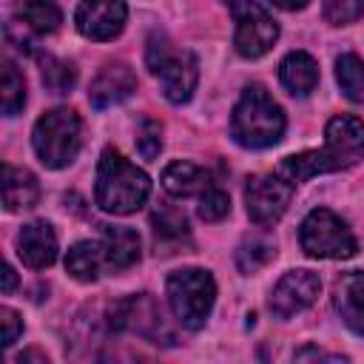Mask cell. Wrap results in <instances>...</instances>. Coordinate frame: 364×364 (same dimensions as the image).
<instances>
[{
  "label": "cell",
  "mask_w": 364,
  "mask_h": 364,
  "mask_svg": "<svg viewBox=\"0 0 364 364\" xmlns=\"http://www.w3.org/2000/svg\"><path fill=\"white\" fill-rule=\"evenodd\" d=\"M364 159V122L350 114H338L324 128V145L284 156L276 168L287 182L299 185L318 173L350 171Z\"/></svg>",
  "instance_id": "1"
},
{
  "label": "cell",
  "mask_w": 364,
  "mask_h": 364,
  "mask_svg": "<svg viewBox=\"0 0 364 364\" xmlns=\"http://www.w3.org/2000/svg\"><path fill=\"white\" fill-rule=\"evenodd\" d=\"M151 193V179L145 171L131 165L117 148H105L97 165L94 199L105 213L125 216L145 205Z\"/></svg>",
  "instance_id": "2"
},
{
  "label": "cell",
  "mask_w": 364,
  "mask_h": 364,
  "mask_svg": "<svg viewBox=\"0 0 364 364\" xmlns=\"http://www.w3.org/2000/svg\"><path fill=\"white\" fill-rule=\"evenodd\" d=\"M284 114L262 85H247L230 117V136L242 148H270L284 134Z\"/></svg>",
  "instance_id": "3"
},
{
  "label": "cell",
  "mask_w": 364,
  "mask_h": 364,
  "mask_svg": "<svg viewBox=\"0 0 364 364\" xmlns=\"http://www.w3.org/2000/svg\"><path fill=\"white\" fill-rule=\"evenodd\" d=\"M145 63L154 71V77L159 80V88L168 102L182 105L193 97V88L199 82V63L191 51L173 48L165 34H154L148 40Z\"/></svg>",
  "instance_id": "4"
},
{
  "label": "cell",
  "mask_w": 364,
  "mask_h": 364,
  "mask_svg": "<svg viewBox=\"0 0 364 364\" xmlns=\"http://www.w3.org/2000/svg\"><path fill=\"white\" fill-rule=\"evenodd\" d=\"M31 145L46 168H65L82 145V122L74 108H54L34 122Z\"/></svg>",
  "instance_id": "5"
},
{
  "label": "cell",
  "mask_w": 364,
  "mask_h": 364,
  "mask_svg": "<svg viewBox=\"0 0 364 364\" xmlns=\"http://www.w3.org/2000/svg\"><path fill=\"white\" fill-rule=\"evenodd\" d=\"M168 304L176 316V321L188 330H199L216 301V282L208 270L185 267L168 276Z\"/></svg>",
  "instance_id": "6"
},
{
  "label": "cell",
  "mask_w": 364,
  "mask_h": 364,
  "mask_svg": "<svg viewBox=\"0 0 364 364\" xmlns=\"http://www.w3.org/2000/svg\"><path fill=\"white\" fill-rule=\"evenodd\" d=\"M299 242L301 250L313 259H350L358 250V242L347 222L327 208H316L304 216Z\"/></svg>",
  "instance_id": "7"
},
{
  "label": "cell",
  "mask_w": 364,
  "mask_h": 364,
  "mask_svg": "<svg viewBox=\"0 0 364 364\" xmlns=\"http://www.w3.org/2000/svg\"><path fill=\"white\" fill-rule=\"evenodd\" d=\"M222 3L230 9L236 20V34H233L236 51L247 60L267 54L279 40V26L267 14V9L259 0H222Z\"/></svg>",
  "instance_id": "8"
},
{
  "label": "cell",
  "mask_w": 364,
  "mask_h": 364,
  "mask_svg": "<svg viewBox=\"0 0 364 364\" xmlns=\"http://www.w3.org/2000/svg\"><path fill=\"white\" fill-rule=\"evenodd\" d=\"M108 324L114 330L136 333V336H142L154 344H173V330L168 327V321L162 316V307L148 293L128 296V299L117 301L108 310Z\"/></svg>",
  "instance_id": "9"
},
{
  "label": "cell",
  "mask_w": 364,
  "mask_h": 364,
  "mask_svg": "<svg viewBox=\"0 0 364 364\" xmlns=\"http://www.w3.org/2000/svg\"><path fill=\"white\" fill-rule=\"evenodd\" d=\"M293 191L296 185L287 182L282 173H256L247 179V188H245V205H247V216L250 222H256L259 228H270L276 225L290 199H293Z\"/></svg>",
  "instance_id": "10"
},
{
  "label": "cell",
  "mask_w": 364,
  "mask_h": 364,
  "mask_svg": "<svg viewBox=\"0 0 364 364\" xmlns=\"http://www.w3.org/2000/svg\"><path fill=\"white\" fill-rule=\"evenodd\" d=\"M321 293V279L313 270H290L284 273L273 293H270V310L279 318H290L301 310H307Z\"/></svg>",
  "instance_id": "11"
},
{
  "label": "cell",
  "mask_w": 364,
  "mask_h": 364,
  "mask_svg": "<svg viewBox=\"0 0 364 364\" xmlns=\"http://www.w3.org/2000/svg\"><path fill=\"white\" fill-rule=\"evenodd\" d=\"M128 20L125 0H82L74 11V23L88 40H114Z\"/></svg>",
  "instance_id": "12"
},
{
  "label": "cell",
  "mask_w": 364,
  "mask_h": 364,
  "mask_svg": "<svg viewBox=\"0 0 364 364\" xmlns=\"http://www.w3.org/2000/svg\"><path fill=\"white\" fill-rule=\"evenodd\" d=\"M136 91V77L125 63H108L100 68V74L91 80L88 102L94 108H111L122 100H128Z\"/></svg>",
  "instance_id": "13"
},
{
  "label": "cell",
  "mask_w": 364,
  "mask_h": 364,
  "mask_svg": "<svg viewBox=\"0 0 364 364\" xmlns=\"http://www.w3.org/2000/svg\"><path fill=\"white\" fill-rule=\"evenodd\" d=\"M333 307L353 333L364 336V270H347L336 279Z\"/></svg>",
  "instance_id": "14"
},
{
  "label": "cell",
  "mask_w": 364,
  "mask_h": 364,
  "mask_svg": "<svg viewBox=\"0 0 364 364\" xmlns=\"http://www.w3.org/2000/svg\"><path fill=\"white\" fill-rule=\"evenodd\" d=\"M17 256L26 267L43 270L57 259V236L48 222H28L17 233Z\"/></svg>",
  "instance_id": "15"
},
{
  "label": "cell",
  "mask_w": 364,
  "mask_h": 364,
  "mask_svg": "<svg viewBox=\"0 0 364 364\" xmlns=\"http://www.w3.org/2000/svg\"><path fill=\"white\" fill-rule=\"evenodd\" d=\"M162 188L171 196L185 199V196L205 193L208 188H213V179H210V171L208 168H199L193 162L176 159V162L165 165V171H162Z\"/></svg>",
  "instance_id": "16"
},
{
  "label": "cell",
  "mask_w": 364,
  "mask_h": 364,
  "mask_svg": "<svg viewBox=\"0 0 364 364\" xmlns=\"http://www.w3.org/2000/svg\"><path fill=\"white\" fill-rule=\"evenodd\" d=\"M102 247L108 259V270L119 273L139 262V236L125 225H105L102 228Z\"/></svg>",
  "instance_id": "17"
},
{
  "label": "cell",
  "mask_w": 364,
  "mask_h": 364,
  "mask_svg": "<svg viewBox=\"0 0 364 364\" xmlns=\"http://www.w3.org/2000/svg\"><path fill=\"white\" fill-rule=\"evenodd\" d=\"M279 80L290 94L304 97L318 85V63L307 51H290L279 63Z\"/></svg>",
  "instance_id": "18"
},
{
  "label": "cell",
  "mask_w": 364,
  "mask_h": 364,
  "mask_svg": "<svg viewBox=\"0 0 364 364\" xmlns=\"http://www.w3.org/2000/svg\"><path fill=\"white\" fill-rule=\"evenodd\" d=\"M40 199V185L37 176L26 168H14V165H3V205L6 210H26L34 208Z\"/></svg>",
  "instance_id": "19"
},
{
  "label": "cell",
  "mask_w": 364,
  "mask_h": 364,
  "mask_svg": "<svg viewBox=\"0 0 364 364\" xmlns=\"http://www.w3.org/2000/svg\"><path fill=\"white\" fill-rule=\"evenodd\" d=\"M65 270L77 282H97L102 276V270H108L102 242H77V245H71L68 253H65Z\"/></svg>",
  "instance_id": "20"
},
{
  "label": "cell",
  "mask_w": 364,
  "mask_h": 364,
  "mask_svg": "<svg viewBox=\"0 0 364 364\" xmlns=\"http://www.w3.org/2000/svg\"><path fill=\"white\" fill-rule=\"evenodd\" d=\"M17 20L34 34H51L63 23V11L54 0H20Z\"/></svg>",
  "instance_id": "21"
},
{
  "label": "cell",
  "mask_w": 364,
  "mask_h": 364,
  "mask_svg": "<svg viewBox=\"0 0 364 364\" xmlns=\"http://www.w3.org/2000/svg\"><path fill=\"white\" fill-rule=\"evenodd\" d=\"M336 80L347 100L364 105V60L355 54H341L336 60Z\"/></svg>",
  "instance_id": "22"
},
{
  "label": "cell",
  "mask_w": 364,
  "mask_h": 364,
  "mask_svg": "<svg viewBox=\"0 0 364 364\" xmlns=\"http://www.w3.org/2000/svg\"><path fill=\"white\" fill-rule=\"evenodd\" d=\"M0 100H3V114L14 117L26 105V80L20 68L11 60H3V82H0Z\"/></svg>",
  "instance_id": "23"
},
{
  "label": "cell",
  "mask_w": 364,
  "mask_h": 364,
  "mask_svg": "<svg viewBox=\"0 0 364 364\" xmlns=\"http://www.w3.org/2000/svg\"><path fill=\"white\" fill-rule=\"evenodd\" d=\"M151 225H154L156 239H165V242H176L182 236H188V219H185V213L176 210V208H171V205H159L151 213Z\"/></svg>",
  "instance_id": "24"
},
{
  "label": "cell",
  "mask_w": 364,
  "mask_h": 364,
  "mask_svg": "<svg viewBox=\"0 0 364 364\" xmlns=\"http://www.w3.org/2000/svg\"><path fill=\"white\" fill-rule=\"evenodd\" d=\"M77 82V68L65 60H57V57H46L43 60V85L51 91V94H65L71 91Z\"/></svg>",
  "instance_id": "25"
},
{
  "label": "cell",
  "mask_w": 364,
  "mask_h": 364,
  "mask_svg": "<svg viewBox=\"0 0 364 364\" xmlns=\"http://www.w3.org/2000/svg\"><path fill=\"white\" fill-rule=\"evenodd\" d=\"M273 253H276L273 242H267V239H250V242H245L236 250V264H239L242 273H256L259 267H264L273 259Z\"/></svg>",
  "instance_id": "26"
},
{
  "label": "cell",
  "mask_w": 364,
  "mask_h": 364,
  "mask_svg": "<svg viewBox=\"0 0 364 364\" xmlns=\"http://www.w3.org/2000/svg\"><path fill=\"white\" fill-rule=\"evenodd\" d=\"M199 219L205 222H219L230 213V196L222 191V188H208L202 196H199V208H196Z\"/></svg>",
  "instance_id": "27"
},
{
  "label": "cell",
  "mask_w": 364,
  "mask_h": 364,
  "mask_svg": "<svg viewBox=\"0 0 364 364\" xmlns=\"http://www.w3.org/2000/svg\"><path fill=\"white\" fill-rule=\"evenodd\" d=\"M364 17V0H324V20L333 26H347Z\"/></svg>",
  "instance_id": "28"
},
{
  "label": "cell",
  "mask_w": 364,
  "mask_h": 364,
  "mask_svg": "<svg viewBox=\"0 0 364 364\" xmlns=\"http://www.w3.org/2000/svg\"><path fill=\"white\" fill-rule=\"evenodd\" d=\"M136 148H139V154L145 159H154L159 154V148H162V128H159V122H154V119H142L139 122V128H136Z\"/></svg>",
  "instance_id": "29"
},
{
  "label": "cell",
  "mask_w": 364,
  "mask_h": 364,
  "mask_svg": "<svg viewBox=\"0 0 364 364\" xmlns=\"http://www.w3.org/2000/svg\"><path fill=\"white\" fill-rule=\"evenodd\" d=\"M0 324H3V347H11L17 336L23 333V318L11 307H0Z\"/></svg>",
  "instance_id": "30"
},
{
  "label": "cell",
  "mask_w": 364,
  "mask_h": 364,
  "mask_svg": "<svg viewBox=\"0 0 364 364\" xmlns=\"http://www.w3.org/2000/svg\"><path fill=\"white\" fill-rule=\"evenodd\" d=\"M296 361H347V355H338V353H324V350H316V347H301L293 353Z\"/></svg>",
  "instance_id": "31"
},
{
  "label": "cell",
  "mask_w": 364,
  "mask_h": 364,
  "mask_svg": "<svg viewBox=\"0 0 364 364\" xmlns=\"http://www.w3.org/2000/svg\"><path fill=\"white\" fill-rule=\"evenodd\" d=\"M17 287V273L11 264H3V293H11Z\"/></svg>",
  "instance_id": "32"
},
{
  "label": "cell",
  "mask_w": 364,
  "mask_h": 364,
  "mask_svg": "<svg viewBox=\"0 0 364 364\" xmlns=\"http://www.w3.org/2000/svg\"><path fill=\"white\" fill-rule=\"evenodd\" d=\"M273 6H279V9H284V11H296V9H304L310 0H270Z\"/></svg>",
  "instance_id": "33"
},
{
  "label": "cell",
  "mask_w": 364,
  "mask_h": 364,
  "mask_svg": "<svg viewBox=\"0 0 364 364\" xmlns=\"http://www.w3.org/2000/svg\"><path fill=\"white\" fill-rule=\"evenodd\" d=\"M17 361H20V364H23V361H40V364H48V358H46V355H40L37 350H28V353H23Z\"/></svg>",
  "instance_id": "34"
}]
</instances>
